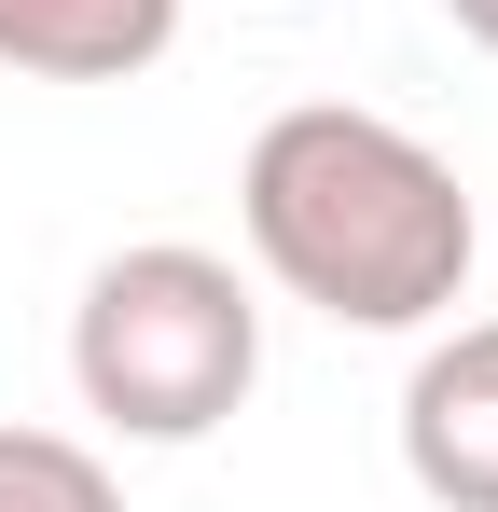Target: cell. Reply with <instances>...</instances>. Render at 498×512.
I'll list each match as a JSON object with an SVG mask.
<instances>
[{
    "label": "cell",
    "instance_id": "obj_2",
    "mask_svg": "<svg viewBox=\"0 0 498 512\" xmlns=\"http://www.w3.org/2000/svg\"><path fill=\"white\" fill-rule=\"evenodd\" d=\"M70 388L111 443H208L263 388V291L194 236H139L70 305Z\"/></svg>",
    "mask_w": 498,
    "mask_h": 512
},
{
    "label": "cell",
    "instance_id": "obj_4",
    "mask_svg": "<svg viewBox=\"0 0 498 512\" xmlns=\"http://www.w3.org/2000/svg\"><path fill=\"white\" fill-rule=\"evenodd\" d=\"M180 42V0H0V70L28 84H139Z\"/></svg>",
    "mask_w": 498,
    "mask_h": 512
},
{
    "label": "cell",
    "instance_id": "obj_6",
    "mask_svg": "<svg viewBox=\"0 0 498 512\" xmlns=\"http://www.w3.org/2000/svg\"><path fill=\"white\" fill-rule=\"evenodd\" d=\"M443 14H457V42H485V56H498V0H443Z\"/></svg>",
    "mask_w": 498,
    "mask_h": 512
},
{
    "label": "cell",
    "instance_id": "obj_5",
    "mask_svg": "<svg viewBox=\"0 0 498 512\" xmlns=\"http://www.w3.org/2000/svg\"><path fill=\"white\" fill-rule=\"evenodd\" d=\"M0 512H125L111 457L70 443V429H14L0 416Z\"/></svg>",
    "mask_w": 498,
    "mask_h": 512
},
{
    "label": "cell",
    "instance_id": "obj_1",
    "mask_svg": "<svg viewBox=\"0 0 498 512\" xmlns=\"http://www.w3.org/2000/svg\"><path fill=\"white\" fill-rule=\"evenodd\" d=\"M236 236L332 333H429L471 305L485 208L415 125L346 111V97H291L236 167Z\"/></svg>",
    "mask_w": 498,
    "mask_h": 512
},
{
    "label": "cell",
    "instance_id": "obj_3",
    "mask_svg": "<svg viewBox=\"0 0 498 512\" xmlns=\"http://www.w3.org/2000/svg\"><path fill=\"white\" fill-rule=\"evenodd\" d=\"M402 471L429 512H498V319H429L402 374Z\"/></svg>",
    "mask_w": 498,
    "mask_h": 512
}]
</instances>
